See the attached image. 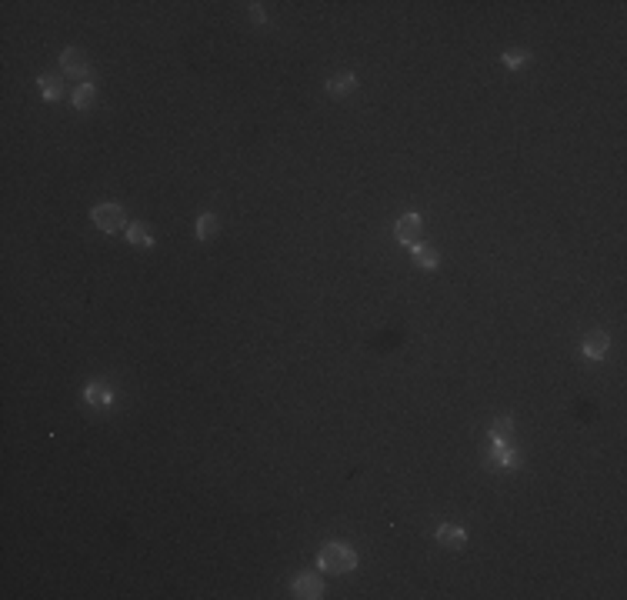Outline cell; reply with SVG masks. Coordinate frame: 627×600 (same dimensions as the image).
<instances>
[{"instance_id": "e0dca14e", "label": "cell", "mask_w": 627, "mask_h": 600, "mask_svg": "<svg viewBox=\"0 0 627 600\" xmlns=\"http://www.w3.org/2000/svg\"><path fill=\"white\" fill-rule=\"evenodd\" d=\"M87 397L97 403V400H107V394H103V390H97V387H90V390H87Z\"/></svg>"}, {"instance_id": "30bf717a", "label": "cell", "mask_w": 627, "mask_h": 600, "mask_svg": "<svg viewBox=\"0 0 627 600\" xmlns=\"http://www.w3.org/2000/svg\"><path fill=\"white\" fill-rule=\"evenodd\" d=\"M410 257H414L417 267H437V264H441V253L434 247H427V244H414V247H410Z\"/></svg>"}, {"instance_id": "2e32d148", "label": "cell", "mask_w": 627, "mask_h": 600, "mask_svg": "<svg viewBox=\"0 0 627 600\" xmlns=\"http://www.w3.org/2000/svg\"><path fill=\"white\" fill-rule=\"evenodd\" d=\"M251 21L254 24H264V7L260 3H251Z\"/></svg>"}, {"instance_id": "9c48e42d", "label": "cell", "mask_w": 627, "mask_h": 600, "mask_svg": "<svg viewBox=\"0 0 627 600\" xmlns=\"http://www.w3.org/2000/svg\"><path fill=\"white\" fill-rule=\"evenodd\" d=\"M37 84H40V94H44L47 100H64V94H67L64 80H60L57 74H40V80H37Z\"/></svg>"}, {"instance_id": "ba28073f", "label": "cell", "mask_w": 627, "mask_h": 600, "mask_svg": "<svg viewBox=\"0 0 627 600\" xmlns=\"http://www.w3.org/2000/svg\"><path fill=\"white\" fill-rule=\"evenodd\" d=\"M354 87H357V77L351 71H344V74H334L327 80V94L330 97H344V94H351Z\"/></svg>"}, {"instance_id": "7c38bea8", "label": "cell", "mask_w": 627, "mask_h": 600, "mask_svg": "<svg viewBox=\"0 0 627 600\" xmlns=\"http://www.w3.org/2000/svg\"><path fill=\"white\" fill-rule=\"evenodd\" d=\"M501 60L511 67V71H521L524 64H530V50L527 47H511V50H504Z\"/></svg>"}, {"instance_id": "8fae6325", "label": "cell", "mask_w": 627, "mask_h": 600, "mask_svg": "<svg viewBox=\"0 0 627 600\" xmlns=\"http://www.w3.org/2000/svg\"><path fill=\"white\" fill-rule=\"evenodd\" d=\"M97 103V90L90 87V84H80V87H74V107L77 110H90Z\"/></svg>"}, {"instance_id": "277c9868", "label": "cell", "mask_w": 627, "mask_h": 600, "mask_svg": "<svg viewBox=\"0 0 627 600\" xmlns=\"http://www.w3.org/2000/svg\"><path fill=\"white\" fill-rule=\"evenodd\" d=\"M421 237H424V221H421V214H404L401 221H397V240L401 244H421Z\"/></svg>"}, {"instance_id": "8992f818", "label": "cell", "mask_w": 627, "mask_h": 600, "mask_svg": "<svg viewBox=\"0 0 627 600\" xmlns=\"http://www.w3.org/2000/svg\"><path fill=\"white\" fill-rule=\"evenodd\" d=\"M607 350H611V337H607L604 330H591V334L584 337V353H587L591 360L607 357Z\"/></svg>"}, {"instance_id": "6da1fadb", "label": "cell", "mask_w": 627, "mask_h": 600, "mask_svg": "<svg viewBox=\"0 0 627 600\" xmlns=\"http://www.w3.org/2000/svg\"><path fill=\"white\" fill-rule=\"evenodd\" d=\"M317 567L321 571H354L357 567V553H354L347 544H327L321 550V557H317Z\"/></svg>"}, {"instance_id": "7a4b0ae2", "label": "cell", "mask_w": 627, "mask_h": 600, "mask_svg": "<svg viewBox=\"0 0 627 600\" xmlns=\"http://www.w3.org/2000/svg\"><path fill=\"white\" fill-rule=\"evenodd\" d=\"M90 217H94V224L101 227L103 234H117V230L127 227V210L121 203H97L90 210Z\"/></svg>"}, {"instance_id": "4fadbf2b", "label": "cell", "mask_w": 627, "mask_h": 600, "mask_svg": "<svg viewBox=\"0 0 627 600\" xmlns=\"http://www.w3.org/2000/svg\"><path fill=\"white\" fill-rule=\"evenodd\" d=\"M127 240H130L134 247H153V237L147 234V227L144 224H130L127 227Z\"/></svg>"}, {"instance_id": "5b68a950", "label": "cell", "mask_w": 627, "mask_h": 600, "mask_svg": "<svg viewBox=\"0 0 627 600\" xmlns=\"http://www.w3.org/2000/svg\"><path fill=\"white\" fill-rule=\"evenodd\" d=\"M291 594H294V597H301V600H317V597H324V584H321V577L301 574L297 580H294Z\"/></svg>"}, {"instance_id": "52a82bcc", "label": "cell", "mask_w": 627, "mask_h": 600, "mask_svg": "<svg viewBox=\"0 0 627 600\" xmlns=\"http://www.w3.org/2000/svg\"><path fill=\"white\" fill-rule=\"evenodd\" d=\"M437 540H441L444 547L457 550V547H464L467 534H464V527H457V524H441V527H437Z\"/></svg>"}, {"instance_id": "3957f363", "label": "cell", "mask_w": 627, "mask_h": 600, "mask_svg": "<svg viewBox=\"0 0 627 600\" xmlns=\"http://www.w3.org/2000/svg\"><path fill=\"white\" fill-rule=\"evenodd\" d=\"M60 67L67 77H90V60L80 47H67L60 53Z\"/></svg>"}, {"instance_id": "5bb4252c", "label": "cell", "mask_w": 627, "mask_h": 600, "mask_svg": "<svg viewBox=\"0 0 627 600\" xmlns=\"http://www.w3.org/2000/svg\"><path fill=\"white\" fill-rule=\"evenodd\" d=\"M217 234V217L214 214H201L197 217V240H210Z\"/></svg>"}, {"instance_id": "9a60e30c", "label": "cell", "mask_w": 627, "mask_h": 600, "mask_svg": "<svg viewBox=\"0 0 627 600\" xmlns=\"http://www.w3.org/2000/svg\"><path fill=\"white\" fill-rule=\"evenodd\" d=\"M511 430H514V424H511V417H497V421L491 424V434H494L497 440H504V437H511Z\"/></svg>"}]
</instances>
